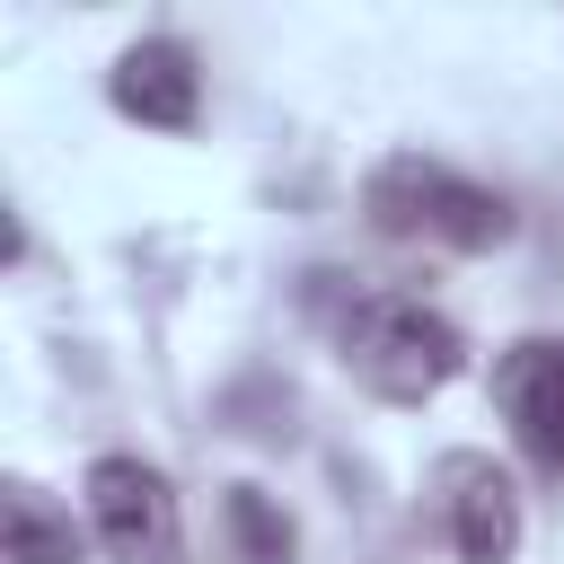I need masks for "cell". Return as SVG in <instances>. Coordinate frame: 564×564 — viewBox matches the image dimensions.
Instances as JSON below:
<instances>
[{
  "label": "cell",
  "instance_id": "52a82bcc",
  "mask_svg": "<svg viewBox=\"0 0 564 564\" xmlns=\"http://www.w3.org/2000/svg\"><path fill=\"white\" fill-rule=\"evenodd\" d=\"M9 564H79V529L62 511H44L26 485L9 494Z\"/></svg>",
  "mask_w": 564,
  "mask_h": 564
},
{
  "label": "cell",
  "instance_id": "6da1fadb",
  "mask_svg": "<svg viewBox=\"0 0 564 564\" xmlns=\"http://www.w3.org/2000/svg\"><path fill=\"white\" fill-rule=\"evenodd\" d=\"M335 344H344V370L388 405H423L467 370V335L405 291H352V308L335 317Z\"/></svg>",
  "mask_w": 564,
  "mask_h": 564
},
{
  "label": "cell",
  "instance_id": "5b68a950",
  "mask_svg": "<svg viewBox=\"0 0 564 564\" xmlns=\"http://www.w3.org/2000/svg\"><path fill=\"white\" fill-rule=\"evenodd\" d=\"M106 97H115L132 123H150V132H194V115H203L194 44H176V35H141V44H123L115 70H106Z\"/></svg>",
  "mask_w": 564,
  "mask_h": 564
},
{
  "label": "cell",
  "instance_id": "277c9868",
  "mask_svg": "<svg viewBox=\"0 0 564 564\" xmlns=\"http://www.w3.org/2000/svg\"><path fill=\"white\" fill-rule=\"evenodd\" d=\"M494 405L511 423V441L529 449V467H564V344L555 335H529L494 361Z\"/></svg>",
  "mask_w": 564,
  "mask_h": 564
},
{
  "label": "cell",
  "instance_id": "ba28073f",
  "mask_svg": "<svg viewBox=\"0 0 564 564\" xmlns=\"http://www.w3.org/2000/svg\"><path fill=\"white\" fill-rule=\"evenodd\" d=\"M229 538H238V555H247V564H291V520H282L256 485H238V494H229Z\"/></svg>",
  "mask_w": 564,
  "mask_h": 564
},
{
  "label": "cell",
  "instance_id": "3957f363",
  "mask_svg": "<svg viewBox=\"0 0 564 564\" xmlns=\"http://www.w3.org/2000/svg\"><path fill=\"white\" fill-rule=\"evenodd\" d=\"M88 520H97L106 555H123V564H167L176 555V494L141 458H97L88 467Z\"/></svg>",
  "mask_w": 564,
  "mask_h": 564
},
{
  "label": "cell",
  "instance_id": "7a4b0ae2",
  "mask_svg": "<svg viewBox=\"0 0 564 564\" xmlns=\"http://www.w3.org/2000/svg\"><path fill=\"white\" fill-rule=\"evenodd\" d=\"M361 212H370V229L414 238V247H449V256H485L511 238V203L423 150H388L361 176Z\"/></svg>",
  "mask_w": 564,
  "mask_h": 564
},
{
  "label": "cell",
  "instance_id": "8992f818",
  "mask_svg": "<svg viewBox=\"0 0 564 564\" xmlns=\"http://www.w3.org/2000/svg\"><path fill=\"white\" fill-rule=\"evenodd\" d=\"M441 485H449V546L467 564H511L520 555V494L494 458H441Z\"/></svg>",
  "mask_w": 564,
  "mask_h": 564
}]
</instances>
